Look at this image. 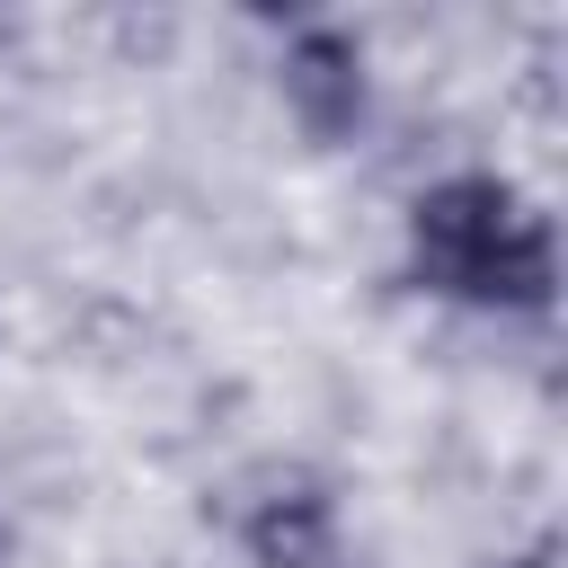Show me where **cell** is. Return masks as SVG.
Returning a JSON list of instances; mask_svg holds the SVG:
<instances>
[{
	"label": "cell",
	"instance_id": "cell-2",
	"mask_svg": "<svg viewBox=\"0 0 568 568\" xmlns=\"http://www.w3.org/2000/svg\"><path fill=\"white\" fill-rule=\"evenodd\" d=\"M275 89H284V115L311 133V142H346L373 106V71H364V44L328 18L293 27L284 62H275Z\"/></svg>",
	"mask_w": 568,
	"mask_h": 568
},
{
	"label": "cell",
	"instance_id": "cell-3",
	"mask_svg": "<svg viewBox=\"0 0 568 568\" xmlns=\"http://www.w3.org/2000/svg\"><path fill=\"white\" fill-rule=\"evenodd\" d=\"M240 550H248V568H328L337 559V506L293 479V488H275V497L248 506Z\"/></svg>",
	"mask_w": 568,
	"mask_h": 568
},
{
	"label": "cell",
	"instance_id": "cell-1",
	"mask_svg": "<svg viewBox=\"0 0 568 568\" xmlns=\"http://www.w3.org/2000/svg\"><path fill=\"white\" fill-rule=\"evenodd\" d=\"M408 275L444 302L479 311H550L559 302V231L506 178L462 169L417 186L408 204Z\"/></svg>",
	"mask_w": 568,
	"mask_h": 568
},
{
	"label": "cell",
	"instance_id": "cell-4",
	"mask_svg": "<svg viewBox=\"0 0 568 568\" xmlns=\"http://www.w3.org/2000/svg\"><path fill=\"white\" fill-rule=\"evenodd\" d=\"M488 568H550V550H524V559H488Z\"/></svg>",
	"mask_w": 568,
	"mask_h": 568
}]
</instances>
